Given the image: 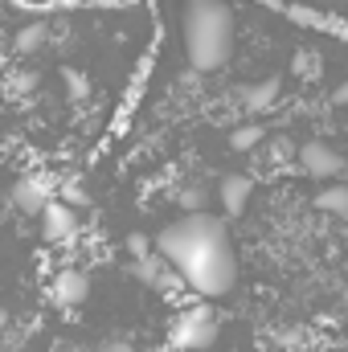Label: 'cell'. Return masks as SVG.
Wrapping results in <instances>:
<instances>
[{
  "mask_svg": "<svg viewBox=\"0 0 348 352\" xmlns=\"http://www.w3.org/2000/svg\"><path fill=\"white\" fill-rule=\"evenodd\" d=\"M156 254L188 283L201 299H221L238 283V258L230 246V230L213 213H184L180 221L156 234Z\"/></svg>",
  "mask_w": 348,
  "mask_h": 352,
  "instance_id": "6da1fadb",
  "label": "cell"
},
{
  "mask_svg": "<svg viewBox=\"0 0 348 352\" xmlns=\"http://www.w3.org/2000/svg\"><path fill=\"white\" fill-rule=\"evenodd\" d=\"M234 50V12L226 0H188L184 8V58L193 70L209 74L230 62Z\"/></svg>",
  "mask_w": 348,
  "mask_h": 352,
  "instance_id": "7a4b0ae2",
  "label": "cell"
},
{
  "mask_svg": "<svg viewBox=\"0 0 348 352\" xmlns=\"http://www.w3.org/2000/svg\"><path fill=\"white\" fill-rule=\"evenodd\" d=\"M217 340V316L209 303H193L176 316L173 324V344L184 352H205L209 344Z\"/></svg>",
  "mask_w": 348,
  "mask_h": 352,
  "instance_id": "3957f363",
  "label": "cell"
},
{
  "mask_svg": "<svg viewBox=\"0 0 348 352\" xmlns=\"http://www.w3.org/2000/svg\"><path fill=\"white\" fill-rule=\"evenodd\" d=\"M50 201H54V188H50V180L41 173H29L12 184V205H17L25 217H41Z\"/></svg>",
  "mask_w": 348,
  "mask_h": 352,
  "instance_id": "277c9868",
  "label": "cell"
},
{
  "mask_svg": "<svg viewBox=\"0 0 348 352\" xmlns=\"http://www.w3.org/2000/svg\"><path fill=\"white\" fill-rule=\"evenodd\" d=\"M295 160H299V168L307 176H316V180H332V176L345 173V160H340V152H332L328 144H320V140H312V144H303L299 152H295Z\"/></svg>",
  "mask_w": 348,
  "mask_h": 352,
  "instance_id": "5b68a950",
  "label": "cell"
},
{
  "mask_svg": "<svg viewBox=\"0 0 348 352\" xmlns=\"http://www.w3.org/2000/svg\"><path fill=\"white\" fill-rule=\"evenodd\" d=\"M87 295H90V278L83 270H58L54 283H50V299H54V307H62V311L87 303Z\"/></svg>",
  "mask_w": 348,
  "mask_h": 352,
  "instance_id": "8992f818",
  "label": "cell"
},
{
  "mask_svg": "<svg viewBox=\"0 0 348 352\" xmlns=\"http://www.w3.org/2000/svg\"><path fill=\"white\" fill-rule=\"evenodd\" d=\"M74 230H78V213L66 205V201H50L45 205V213H41V234H45V242H66V238H74Z\"/></svg>",
  "mask_w": 348,
  "mask_h": 352,
  "instance_id": "52a82bcc",
  "label": "cell"
},
{
  "mask_svg": "<svg viewBox=\"0 0 348 352\" xmlns=\"http://www.w3.org/2000/svg\"><path fill=\"white\" fill-rule=\"evenodd\" d=\"M250 192H254V180L242 173H230L217 180V205L230 213V217H238L246 205H250Z\"/></svg>",
  "mask_w": 348,
  "mask_h": 352,
  "instance_id": "ba28073f",
  "label": "cell"
},
{
  "mask_svg": "<svg viewBox=\"0 0 348 352\" xmlns=\"http://www.w3.org/2000/svg\"><path fill=\"white\" fill-rule=\"evenodd\" d=\"M279 90H283V82H279V78L254 82V87H246V90H242V107H246L250 115H262V111H270V107L279 102Z\"/></svg>",
  "mask_w": 348,
  "mask_h": 352,
  "instance_id": "9c48e42d",
  "label": "cell"
},
{
  "mask_svg": "<svg viewBox=\"0 0 348 352\" xmlns=\"http://www.w3.org/2000/svg\"><path fill=\"white\" fill-rule=\"evenodd\" d=\"M316 209H320V213L345 217L348 213V184H328L324 192H316Z\"/></svg>",
  "mask_w": 348,
  "mask_h": 352,
  "instance_id": "30bf717a",
  "label": "cell"
},
{
  "mask_svg": "<svg viewBox=\"0 0 348 352\" xmlns=\"http://www.w3.org/2000/svg\"><path fill=\"white\" fill-rule=\"evenodd\" d=\"M37 87H41V74H37V70H12V74L4 78V90H8L12 98H29Z\"/></svg>",
  "mask_w": 348,
  "mask_h": 352,
  "instance_id": "8fae6325",
  "label": "cell"
},
{
  "mask_svg": "<svg viewBox=\"0 0 348 352\" xmlns=\"http://www.w3.org/2000/svg\"><path fill=\"white\" fill-rule=\"evenodd\" d=\"M262 140H266V127H254V123H242L230 131V148L234 152H254Z\"/></svg>",
  "mask_w": 348,
  "mask_h": 352,
  "instance_id": "7c38bea8",
  "label": "cell"
},
{
  "mask_svg": "<svg viewBox=\"0 0 348 352\" xmlns=\"http://www.w3.org/2000/svg\"><path fill=\"white\" fill-rule=\"evenodd\" d=\"M45 41H50V29H45V25H25V29L17 33V54H37Z\"/></svg>",
  "mask_w": 348,
  "mask_h": 352,
  "instance_id": "4fadbf2b",
  "label": "cell"
},
{
  "mask_svg": "<svg viewBox=\"0 0 348 352\" xmlns=\"http://www.w3.org/2000/svg\"><path fill=\"white\" fill-rule=\"evenodd\" d=\"M205 201H209V188L205 184H184L180 188V209L184 213H205Z\"/></svg>",
  "mask_w": 348,
  "mask_h": 352,
  "instance_id": "5bb4252c",
  "label": "cell"
},
{
  "mask_svg": "<svg viewBox=\"0 0 348 352\" xmlns=\"http://www.w3.org/2000/svg\"><path fill=\"white\" fill-rule=\"evenodd\" d=\"M58 201H66L70 209H83V205H87V192H83V184H78V180H66V184H62V197H58Z\"/></svg>",
  "mask_w": 348,
  "mask_h": 352,
  "instance_id": "9a60e30c",
  "label": "cell"
},
{
  "mask_svg": "<svg viewBox=\"0 0 348 352\" xmlns=\"http://www.w3.org/2000/svg\"><path fill=\"white\" fill-rule=\"evenodd\" d=\"M295 74H303V78H316V74H320V58H316V54H303V58H295Z\"/></svg>",
  "mask_w": 348,
  "mask_h": 352,
  "instance_id": "2e32d148",
  "label": "cell"
},
{
  "mask_svg": "<svg viewBox=\"0 0 348 352\" xmlns=\"http://www.w3.org/2000/svg\"><path fill=\"white\" fill-rule=\"evenodd\" d=\"M127 250H131L135 258H148V254H156V250H152V242H148L144 234H131V238H127Z\"/></svg>",
  "mask_w": 348,
  "mask_h": 352,
  "instance_id": "e0dca14e",
  "label": "cell"
},
{
  "mask_svg": "<svg viewBox=\"0 0 348 352\" xmlns=\"http://www.w3.org/2000/svg\"><path fill=\"white\" fill-rule=\"evenodd\" d=\"M62 78H66V87L74 90V94H87V82H83V74H78V70H62Z\"/></svg>",
  "mask_w": 348,
  "mask_h": 352,
  "instance_id": "ac0fdd59",
  "label": "cell"
},
{
  "mask_svg": "<svg viewBox=\"0 0 348 352\" xmlns=\"http://www.w3.org/2000/svg\"><path fill=\"white\" fill-rule=\"evenodd\" d=\"M291 152H295V148H291L287 140H274V144H270V156H274V160H287Z\"/></svg>",
  "mask_w": 348,
  "mask_h": 352,
  "instance_id": "d6986e66",
  "label": "cell"
},
{
  "mask_svg": "<svg viewBox=\"0 0 348 352\" xmlns=\"http://www.w3.org/2000/svg\"><path fill=\"white\" fill-rule=\"evenodd\" d=\"M98 352H135V349H131L127 340H107V344H102Z\"/></svg>",
  "mask_w": 348,
  "mask_h": 352,
  "instance_id": "ffe728a7",
  "label": "cell"
},
{
  "mask_svg": "<svg viewBox=\"0 0 348 352\" xmlns=\"http://www.w3.org/2000/svg\"><path fill=\"white\" fill-rule=\"evenodd\" d=\"M332 102H336V107H348V82H340V87L332 90Z\"/></svg>",
  "mask_w": 348,
  "mask_h": 352,
  "instance_id": "44dd1931",
  "label": "cell"
},
{
  "mask_svg": "<svg viewBox=\"0 0 348 352\" xmlns=\"http://www.w3.org/2000/svg\"><path fill=\"white\" fill-rule=\"evenodd\" d=\"M4 324H8V311H4V307H0V328H4Z\"/></svg>",
  "mask_w": 348,
  "mask_h": 352,
  "instance_id": "7402d4cb",
  "label": "cell"
},
{
  "mask_svg": "<svg viewBox=\"0 0 348 352\" xmlns=\"http://www.w3.org/2000/svg\"><path fill=\"white\" fill-rule=\"evenodd\" d=\"M299 352H316V349H299Z\"/></svg>",
  "mask_w": 348,
  "mask_h": 352,
  "instance_id": "603a6c76",
  "label": "cell"
},
{
  "mask_svg": "<svg viewBox=\"0 0 348 352\" xmlns=\"http://www.w3.org/2000/svg\"><path fill=\"white\" fill-rule=\"evenodd\" d=\"M33 4H41V0H33Z\"/></svg>",
  "mask_w": 348,
  "mask_h": 352,
  "instance_id": "cb8c5ba5",
  "label": "cell"
}]
</instances>
